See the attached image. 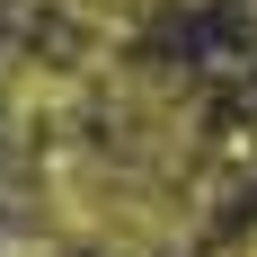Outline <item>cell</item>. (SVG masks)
I'll use <instances>...</instances> for the list:
<instances>
[{"instance_id": "obj_1", "label": "cell", "mask_w": 257, "mask_h": 257, "mask_svg": "<svg viewBox=\"0 0 257 257\" xmlns=\"http://www.w3.org/2000/svg\"><path fill=\"white\" fill-rule=\"evenodd\" d=\"M213 195H222V169L169 178L106 151L98 133H71L36 160V213L89 257H186L213 222Z\"/></svg>"}, {"instance_id": "obj_2", "label": "cell", "mask_w": 257, "mask_h": 257, "mask_svg": "<svg viewBox=\"0 0 257 257\" xmlns=\"http://www.w3.org/2000/svg\"><path fill=\"white\" fill-rule=\"evenodd\" d=\"M222 257H257V231H239V239H231V248H222Z\"/></svg>"}]
</instances>
